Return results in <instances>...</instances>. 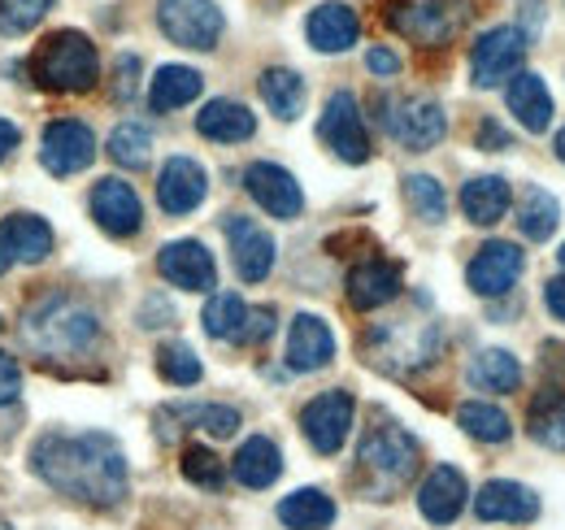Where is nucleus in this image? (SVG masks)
<instances>
[{"label": "nucleus", "mask_w": 565, "mask_h": 530, "mask_svg": "<svg viewBox=\"0 0 565 530\" xmlns=\"http://www.w3.org/2000/svg\"><path fill=\"white\" fill-rule=\"evenodd\" d=\"M31 469L53 491L92 509H114L127 496V457L122 444L105 431H49L31 448Z\"/></svg>", "instance_id": "nucleus-1"}, {"label": "nucleus", "mask_w": 565, "mask_h": 530, "mask_svg": "<svg viewBox=\"0 0 565 530\" xmlns=\"http://www.w3.org/2000/svg\"><path fill=\"white\" fill-rule=\"evenodd\" d=\"M18 331H22V343L40 352L44 361H78L96 348L100 318L92 305H83L71 292H49L22 314Z\"/></svg>", "instance_id": "nucleus-2"}, {"label": "nucleus", "mask_w": 565, "mask_h": 530, "mask_svg": "<svg viewBox=\"0 0 565 530\" xmlns=\"http://www.w3.org/2000/svg\"><path fill=\"white\" fill-rule=\"evenodd\" d=\"M418 439L409 431H401L396 422H379L361 435L356 448V474L365 483L370 500H392L401 487H409V478L418 474Z\"/></svg>", "instance_id": "nucleus-3"}, {"label": "nucleus", "mask_w": 565, "mask_h": 530, "mask_svg": "<svg viewBox=\"0 0 565 530\" xmlns=\"http://www.w3.org/2000/svg\"><path fill=\"white\" fill-rule=\"evenodd\" d=\"M365 348V361L379 365L383 374H418L426 365H435L439 348H444V335L435 322H414V318H401V322H379L374 331H365L361 339Z\"/></svg>", "instance_id": "nucleus-4"}, {"label": "nucleus", "mask_w": 565, "mask_h": 530, "mask_svg": "<svg viewBox=\"0 0 565 530\" xmlns=\"http://www.w3.org/2000/svg\"><path fill=\"white\" fill-rule=\"evenodd\" d=\"M31 74L49 92H92L100 83V53L83 31H53L35 49Z\"/></svg>", "instance_id": "nucleus-5"}, {"label": "nucleus", "mask_w": 565, "mask_h": 530, "mask_svg": "<svg viewBox=\"0 0 565 530\" xmlns=\"http://www.w3.org/2000/svg\"><path fill=\"white\" fill-rule=\"evenodd\" d=\"M470 13H475V0H418V4L401 0V4L387 9V22L401 35L418 40L423 49H444V44H452L461 35Z\"/></svg>", "instance_id": "nucleus-6"}, {"label": "nucleus", "mask_w": 565, "mask_h": 530, "mask_svg": "<svg viewBox=\"0 0 565 530\" xmlns=\"http://www.w3.org/2000/svg\"><path fill=\"white\" fill-rule=\"evenodd\" d=\"M383 127L401 148L430 152L448 135V118L444 105L430 96H401V100H383Z\"/></svg>", "instance_id": "nucleus-7"}, {"label": "nucleus", "mask_w": 565, "mask_h": 530, "mask_svg": "<svg viewBox=\"0 0 565 530\" xmlns=\"http://www.w3.org/2000/svg\"><path fill=\"white\" fill-rule=\"evenodd\" d=\"M157 26L170 44L210 53L222 40V9L213 0H157Z\"/></svg>", "instance_id": "nucleus-8"}, {"label": "nucleus", "mask_w": 565, "mask_h": 530, "mask_svg": "<svg viewBox=\"0 0 565 530\" xmlns=\"http://www.w3.org/2000/svg\"><path fill=\"white\" fill-rule=\"evenodd\" d=\"M353 413H356L353 392H340V388L309 400V404L300 409V431H305L309 448L322 453V457H335V453L344 448L349 431H353Z\"/></svg>", "instance_id": "nucleus-9"}, {"label": "nucleus", "mask_w": 565, "mask_h": 530, "mask_svg": "<svg viewBox=\"0 0 565 530\" xmlns=\"http://www.w3.org/2000/svg\"><path fill=\"white\" fill-rule=\"evenodd\" d=\"M526 57V31L522 26H492L475 40L470 49V74L475 87H495L504 78H513Z\"/></svg>", "instance_id": "nucleus-10"}, {"label": "nucleus", "mask_w": 565, "mask_h": 530, "mask_svg": "<svg viewBox=\"0 0 565 530\" xmlns=\"http://www.w3.org/2000/svg\"><path fill=\"white\" fill-rule=\"evenodd\" d=\"M40 161H44L49 174L71 179V174L87 170L96 161V135L78 118H57L40 135Z\"/></svg>", "instance_id": "nucleus-11"}, {"label": "nucleus", "mask_w": 565, "mask_h": 530, "mask_svg": "<svg viewBox=\"0 0 565 530\" xmlns=\"http://www.w3.org/2000/svg\"><path fill=\"white\" fill-rule=\"evenodd\" d=\"M318 135L322 144L349 161V166H361L370 161V135H365V123H361V105H356L353 92H335L322 109V123H318Z\"/></svg>", "instance_id": "nucleus-12"}, {"label": "nucleus", "mask_w": 565, "mask_h": 530, "mask_svg": "<svg viewBox=\"0 0 565 530\" xmlns=\"http://www.w3.org/2000/svg\"><path fill=\"white\" fill-rule=\"evenodd\" d=\"M522 269H526V253L513 240H492L475 253V262L466 269V283L475 296H504V292H513Z\"/></svg>", "instance_id": "nucleus-13"}, {"label": "nucleus", "mask_w": 565, "mask_h": 530, "mask_svg": "<svg viewBox=\"0 0 565 530\" xmlns=\"http://www.w3.org/2000/svg\"><path fill=\"white\" fill-rule=\"evenodd\" d=\"M92 218H96V226H100L105 235L131 240L143 226V204L131 183H122V179H100V183L92 188Z\"/></svg>", "instance_id": "nucleus-14"}, {"label": "nucleus", "mask_w": 565, "mask_h": 530, "mask_svg": "<svg viewBox=\"0 0 565 530\" xmlns=\"http://www.w3.org/2000/svg\"><path fill=\"white\" fill-rule=\"evenodd\" d=\"M157 269L170 287H183V292H213L217 283V265L213 253L201 240H174L157 253Z\"/></svg>", "instance_id": "nucleus-15"}, {"label": "nucleus", "mask_w": 565, "mask_h": 530, "mask_svg": "<svg viewBox=\"0 0 565 530\" xmlns=\"http://www.w3.org/2000/svg\"><path fill=\"white\" fill-rule=\"evenodd\" d=\"M244 188H248V197L257 200L270 218H282V222L300 218V209H305L300 183H296L282 166H275V161H253V166L244 170Z\"/></svg>", "instance_id": "nucleus-16"}, {"label": "nucleus", "mask_w": 565, "mask_h": 530, "mask_svg": "<svg viewBox=\"0 0 565 530\" xmlns=\"http://www.w3.org/2000/svg\"><path fill=\"white\" fill-rule=\"evenodd\" d=\"M222 226H226V240H231L235 274L244 283H262L275 269V240H270V231H262L253 218H239V213H231Z\"/></svg>", "instance_id": "nucleus-17"}, {"label": "nucleus", "mask_w": 565, "mask_h": 530, "mask_svg": "<svg viewBox=\"0 0 565 530\" xmlns=\"http://www.w3.org/2000/svg\"><path fill=\"white\" fill-rule=\"evenodd\" d=\"M205 192H210V174H205V166L192 161V157H170V161L161 166V174H157V204H161L170 218L192 213V209L205 200Z\"/></svg>", "instance_id": "nucleus-18"}, {"label": "nucleus", "mask_w": 565, "mask_h": 530, "mask_svg": "<svg viewBox=\"0 0 565 530\" xmlns=\"http://www.w3.org/2000/svg\"><path fill=\"white\" fill-rule=\"evenodd\" d=\"M53 253V231L35 213H9L0 222V274L9 265H35Z\"/></svg>", "instance_id": "nucleus-19"}, {"label": "nucleus", "mask_w": 565, "mask_h": 530, "mask_svg": "<svg viewBox=\"0 0 565 530\" xmlns=\"http://www.w3.org/2000/svg\"><path fill=\"white\" fill-rule=\"evenodd\" d=\"M335 361V335L318 314H296L291 331H287V370L296 374H313L327 370Z\"/></svg>", "instance_id": "nucleus-20"}, {"label": "nucleus", "mask_w": 565, "mask_h": 530, "mask_svg": "<svg viewBox=\"0 0 565 530\" xmlns=\"http://www.w3.org/2000/svg\"><path fill=\"white\" fill-rule=\"evenodd\" d=\"M401 265L387 257H365L349 269V305L361 314H374L401 296Z\"/></svg>", "instance_id": "nucleus-21"}, {"label": "nucleus", "mask_w": 565, "mask_h": 530, "mask_svg": "<svg viewBox=\"0 0 565 530\" xmlns=\"http://www.w3.org/2000/svg\"><path fill=\"white\" fill-rule=\"evenodd\" d=\"M466 496H470L466 474L457 465H435L423 478V487H418V509H423V518L430 527H448L466 509Z\"/></svg>", "instance_id": "nucleus-22"}, {"label": "nucleus", "mask_w": 565, "mask_h": 530, "mask_svg": "<svg viewBox=\"0 0 565 530\" xmlns=\"http://www.w3.org/2000/svg\"><path fill=\"white\" fill-rule=\"evenodd\" d=\"M479 522H535L540 518V496L513 478H492L475 496Z\"/></svg>", "instance_id": "nucleus-23"}, {"label": "nucleus", "mask_w": 565, "mask_h": 530, "mask_svg": "<svg viewBox=\"0 0 565 530\" xmlns=\"http://www.w3.org/2000/svg\"><path fill=\"white\" fill-rule=\"evenodd\" d=\"M504 105H509V114H513L531 135H544L548 123H553V92H548L544 78L531 74V70H518V74L509 78Z\"/></svg>", "instance_id": "nucleus-24"}, {"label": "nucleus", "mask_w": 565, "mask_h": 530, "mask_svg": "<svg viewBox=\"0 0 565 530\" xmlns=\"http://www.w3.org/2000/svg\"><path fill=\"white\" fill-rule=\"evenodd\" d=\"M305 35H309V44H313L318 53H349L356 44V35H361V18H356L349 4L327 0V4H318V9L309 13Z\"/></svg>", "instance_id": "nucleus-25"}, {"label": "nucleus", "mask_w": 565, "mask_h": 530, "mask_svg": "<svg viewBox=\"0 0 565 530\" xmlns=\"http://www.w3.org/2000/svg\"><path fill=\"white\" fill-rule=\"evenodd\" d=\"M231 474H235V483H244L248 491H262V487L279 483V474H282L279 444H275V439H266V435L244 439V444H239V453H235V462H231Z\"/></svg>", "instance_id": "nucleus-26"}, {"label": "nucleus", "mask_w": 565, "mask_h": 530, "mask_svg": "<svg viewBox=\"0 0 565 530\" xmlns=\"http://www.w3.org/2000/svg\"><path fill=\"white\" fill-rule=\"evenodd\" d=\"M196 131L205 135V139H213V144H244V139L257 135V118L239 100H210L196 114Z\"/></svg>", "instance_id": "nucleus-27"}, {"label": "nucleus", "mask_w": 565, "mask_h": 530, "mask_svg": "<svg viewBox=\"0 0 565 530\" xmlns=\"http://www.w3.org/2000/svg\"><path fill=\"white\" fill-rule=\"evenodd\" d=\"M201 87H205L201 70L161 66L157 74H152V83H148V105H152V114H170V109L192 105V100L201 96Z\"/></svg>", "instance_id": "nucleus-28"}, {"label": "nucleus", "mask_w": 565, "mask_h": 530, "mask_svg": "<svg viewBox=\"0 0 565 530\" xmlns=\"http://www.w3.org/2000/svg\"><path fill=\"white\" fill-rule=\"evenodd\" d=\"M513 204V188L500 179V174H479L461 188V209L475 226H495Z\"/></svg>", "instance_id": "nucleus-29"}, {"label": "nucleus", "mask_w": 565, "mask_h": 530, "mask_svg": "<svg viewBox=\"0 0 565 530\" xmlns=\"http://www.w3.org/2000/svg\"><path fill=\"white\" fill-rule=\"evenodd\" d=\"M279 522L287 530H327L335 522V500L318 487H300L279 500Z\"/></svg>", "instance_id": "nucleus-30"}, {"label": "nucleus", "mask_w": 565, "mask_h": 530, "mask_svg": "<svg viewBox=\"0 0 565 530\" xmlns=\"http://www.w3.org/2000/svg\"><path fill=\"white\" fill-rule=\"evenodd\" d=\"M526 431L535 444L565 453V392L562 388H544L526 409Z\"/></svg>", "instance_id": "nucleus-31"}, {"label": "nucleus", "mask_w": 565, "mask_h": 530, "mask_svg": "<svg viewBox=\"0 0 565 530\" xmlns=\"http://www.w3.org/2000/svg\"><path fill=\"white\" fill-rule=\"evenodd\" d=\"M466 379H470L479 392H495V396H504V392H513V388L522 383V365H518V357H513V352H504V348H488V352H479V357L470 361Z\"/></svg>", "instance_id": "nucleus-32"}, {"label": "nucleus", "mask_w": 565, "mask_h": 530, "mask_svg": "<svg viewBox=\"0 0 565 530\" xmlns=\"http://www.w3.org/2000/svg\"><path fill=\"white\" fill-rule=\"evenodd\" d=\"M262 100L270 105V114L282 118V123H296L300 109H305V78L296 70H266L262 74Z\"/></svg>", "instance_id": "nucleus-33"}, {"label": "nucleus", "mask_w": 565, "mask_h": 530, "mask_svg": "<svg viewBox=\"0 0 565 530\" xmlns=\"http://www.w3.org/2000/svg\"><path fill=\"white\" fill-rule=\"evenodd\" d=\"M210 339H222V343H244V331H248V305L235 296V292H217L210 296L205 314H201Z\"/></svg>", "instance_id": "nucleus-34"}, {"label": "nucleus", "mask_w": 565, "mask_h": 530, "mask_svg": "<svg viewBox=\"0 0 565 530\" xmlns=\"http://www.w3.org/2000/svg\"><path fill=\"white\" fill-rule=\"evenodd\" d=\"M562 226V204L548 197L544 188H526L522 197V209H518V231L535 244H544L553 231Z\"/></svg>", "instance_id": "nucleus-35"}, {"label": "nucleus", "mask_w": 565, "mask_h": 530, "mask_svg": "<svg viewBox=\"0 0 565 530\" xmlns=\"http://www.w3.org/2000/svg\"><path fill=\"white\" fill-rule=\"evenodd\" d=\"M457 422H461V431L475 435L479 444H504V439L513 435L509 413L495 409V404H483V400H466V404L457 409Z\"/></svg>", "instance_id": "nucleus-36"}, {"label": "nucleus", "mask_w": 565, "mask_h": 530, "mask_svg": "<svg viewBox=\"0 0 565 530\" xmlns=\"http://www.w3.org/2000/svg\"><path fill=\"white\" fill-rule=\"evenodd\" d=\"M157 374H161L166 383H174V388H192V383H201L205 365H201V357H196L192 343L170 339V343L157 348Z\"/></svg>", "instance_id": "nucleus-37"}, {"label": "nucleus", "mask_w": 565, "mask_h": 530, "mask_svg": "<svg viewBox=\"0 0 565 530\" xmlns=\"http://www.w3.org/2000/svg\"><path fill=\"white\" fill-rule=\"evenodd\" d=\"M166 417H179L188 426H201L217 439H231L239 431V413L231 404H179V409H166Z\"/></svg>", "instance_id": "nucleus-38"}, {"label": "nucleus", "mask_w": 565, "mask_h": 530, "mask_svg": "<svg viewBox=\"0 0 565 530\" xmlns=\"http://www.w3.org/2000/svg\"><path fill=\"white\" fill-rule=\"evenodd\" d=\"M109 157L122 166V170H143L148 157H152V135L140 123H122L109 135Z\"/></svg>", "instance_id": "nucleus-39"}, {"label": "nucleus", "mask_w": 565, "mask_h": 530, "mask_svg": "<svg viewBox=\"0 0 565 530\" xmlns=\"http://www.w3.org/2000/svg\"><path fill=\"white\" fill-rule=\"evenodd\" d=\"M179 469H183L188 483H196V487H205V491H217V487L226 483V465H222V457H217L213 448H205V444H188Z\"/></svg>", "instance_id": "nucleus-40"}, {"label": "nucleus", "mask_w": 565, "mask_h": 530, "mask_svg": "<svg viewBox=\"0 0 565 530\" xmlns=\"http://www.w3.org/2000/svg\"><path fill=\"white\" fill-rule=\"evenodd\" d=\"M405 200H409V209L423 218V222H444L448 218V197H444V188L430 179V174H409L405 179Z\"/></svg>", "instance_id": "nucleus-41"}, {"label": "nucleus", "mask_w": 565, "mask_h": 530, "mask_svg": "<svg viewBox=\"0 0 565 530\" xmlns=\"http://www.w3.org/2000/svg\"><path fill=\"white\" fill-rule=\"evenodd\" d=\"M53 4H57V0H0V31H4V35H26V31H35Z\"/></svg>", "instance_id": "nucleus-42"}, {"label": "nucleus", "mask_w": 565, "mask_h": 530, "mask_svg": "<svg viewBox=\"0 0 565 530\" xmlns=\"http://www.w3.org/2000/svg\"><path fill=\"white\" fill-rule=\"evenodd\" d=\"M18 392H22V370H18L13 352L0 348V404H13Z\"/></svg>", "instance_id": "nucleus-43"}, {"label": "nucleus", "mask_w": 565, "mask_h": 530, "mask_svg": "<svg viewBox=\"0 0 565 530\" xmlns=\"http://www.w3.org/2000/svg\"><path fill=\"white\" fill-rule=\"evenodd\" d=\"M275 335V309H248V331H244V343H266Z\"/></svg>", "instance_id": "nucleus-44"}, {"label": "nucleus", "mask_w": 565, "mask_h": 530, "mask_svg": "<svg viewBox=\"0 0 565 530\" xmlns=\"http://www.w3.org/2000/svg\"><path fill=\"white\" fill-rule=\"evenodd\" d=\"M365 66H370V74H379V78H392L401 70V57L392 49H370L365 53Z\"/></svg>", "instance_id": "nucleus-45"}, {"label": "nucleus", "mask_w": 565, "mask_h": 530, "mask_svg": "<svg viewBox=\"0 0 565 530\" xmlns=\"http://www.w3.org/2000/svg\"><path fill=\"white\" fill-rule=\"evenodd\" d=\"M170 318H174V309H170L161 296H152L140 309V327H148V331H152V327H170Z\"/></svg>", "instance_id": "nucleus-46"}, {"label": "nucleus", "mask_w": 565, "mask_h": 530, "mask_svg": "<svg viewBox=\"0 0 565 530\" xmlns=\"http://www.w3.org/2000/svg\"><path fill=\"white\" fill-rule=\"evenodd\" d=\"M544 305H548V314H553L557 322H565V274L544 283Z\"/></svg>", "instance_id": "nucleus-47"}, {"label": "nucleus", "mask_w": 565, "mask_h": 530, "mask_svg": "<svg viewBox=\"0 0 565 530\" xmlns=\"http://www.w3.org/2000/svg\"><path fill=\"white\" fill-rule=\"evenodd\" d=\"M136 74H140V57H118V100L136 96Z\"/></svg>", "instance_id": "nucleus-48"}, {"label": "nucleus", "mask_w": 565, "mask_h": 530, "mask_svg": "<svg viewBox=\"0 0 565 530\" xmlns=\"http://www.w3.org/2000/svg\"><path fill=\"white\" fill-rule=\"evenodd\" d=\"M479 148H488V152H500V148H513V139H509V131H500L492 118L479 127Z\"/></svg>", "instance_id": "nucleus-49"}, {"label": "nucleus", "mask_w": 565, "mask_h": 530, "mask_svg": "<svg viewBox=\"0 0 565 530\" xmlns=\"http://www.w3.org/2000/svg\"><path fill=\"white\" fill-rule=\"evenodd\" d=\"M544 370H557V374H565V348H562V343H544Z\"/></svg>", "instance_id": "nucleus-50"}, {"label": "nucleus", "mask_w": 565, "mask_h": 530, "mask_svg": "<svg viewBox=\"0 0 565 530\" xmlns=\"http://www.w3.org/2000/svg\"><path fill=\"white\" fill-rule=\"evenodd\" d=\"M540 9H544V0H522V18H526V35H535V31H540Z\"/></svg>", "instance_id": "nucleus-51"}, {"label": "nucleus", "mask_w": 565, "mask_h": 530, "mask_svg": "<svg viewBox=\"0 0 565 530\" xmlns=\"http://www.w3.org/2000/svg\"><path fill=\"white\" fill-rule=\"evenodd\" d=\"M13 148H18V127H13V123H4V118H0V161H4V157H9V152H13Z\"/></svg>", "instance_id": "nucleus-52"}, {"label": "nucleus", "mask_w": 565, "mask_h": 530, "mask_svg": "<svg viewBox=\"0 0 565 530\" xmlns=\"http://www.w3.org/2000/svg\"><path fill=\"white\" fill-rule=\"evenodd\" d=\"M553 148H557V157H562V161H565V127H562V131H557V144H553Z\"/></svg>", "instance_id": "nucleus-53"}, {"label": "nucleus", "mask_w": 565, "mask_h": 530, "mask_svg": "<svg viewBox=\"0 0 565 530\" xmlns=\"http://www.w3.org/2000/svg\"><path fill=\"white\" fill-rule=\"evenodd\" d=\"M557 257H562V269H565V244H562V253H557Z\"/></svg>", "instance_id": "nucleus-54"}, {"label": "nucleus", "mask_w": 565, "mask_h": 530, "mask_svg": "<svg viewBox=\"0 0 565 530\" xmlns=\"http://www.w3.org/2000/svg\"><path fill=\"white\" fill-rule=\"evenodd\" d=\"M0 530H9V522H4V518H0Z\"/></svg>", "instance_id": "nucleus-55"}]
</instances>
